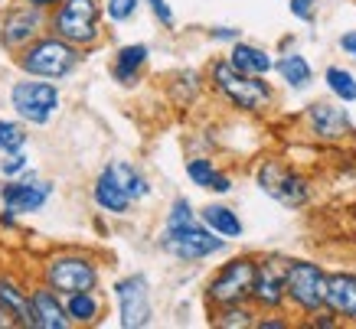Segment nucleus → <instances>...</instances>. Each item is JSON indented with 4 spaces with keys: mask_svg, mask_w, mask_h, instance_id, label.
Listing matches in <instances>:
<instances>
[{
    "mask_svg": "<svg viewBox=\"0 0 356 329\" xmlns=\"http://www.w3.org/2000/svg\"><path fill=\"white\" fill-rule=\"evenodd\" d=\"M206 82L213 85L216 95H222L232 108L245 115H261L275 105V92L265 82V75H245L238 72L229 59H213L206 69Z\"/></svg>",
    "mask_w": 356,
    "mask_h": 329,
    "instance_id": "1",
    "label": "nucleus"
},
{
    "mask_svg": "<svg viewBox=\"0 0 356 329\" xmlns=\"http://www.w3.org/2000/svg\"><path fill=\"white\" fill-rule=\"evenodd\" d=\"M82 53L69 40L56 36V33H43L40 40H33L26 49L17 53V65L23 75H36V78H49V82H63L79 69Z\"/></svg>",
    "mask_w": 356,
    "mask_h": 329,
    "instance_id": "2",
    "label": "nucleus"
},
{
    "mask_svg": "<svg viewBox=\"0 0 356 329\" xmlns=\"http://www.w3.org/2000/svg\"><path fill=\"white\" fill-rule=\"evenodd\" d=\"M105 3L102 0H59L49 10V33L69 40L79 49H92L102 40Z\"/></svg>",
    "mask_w": 356,
    "mask_h": 329,
    "instance_id": "3",
    "label": "nucleus"
},
{
    "mask_svg": "<svg viewBox=\"0 0 356 329\" xmlns=\"http://www.w3.org/2000/svg\"><path fill=\"white\" fill-rule=\"evenodd\" d=\"M226 242L229 238L216 235L209 225L200 222V219H196V222H186V225H163L161 238H157L161 251H167V255L177 258V261H186V264L206 261V258L226 251Z\"/></svg>",
    "mask_w": 356,
    "mask_h": 329,
    "instance_id": "4",
    "label": "nucleus"
},
{
    "mask_svg": "<svg viewBox=\"0 0 356 329\" xmlns=\"http://www.w3.org/2000/svg\"><path fill=\"white\" fill-rule=\"evenodd\" d=\"M255 271H259V258L238 255L229 258L226 264L209 277L206 284V303L216 307H232V303H252V287H255Z\"/></svg>",
    "mask_w": 356,
    "mask_h": 329,
    "instance_id": "5",
    "label": "nucleus"
},
{
    "mask_svg": "<svg viewBox=\"0 0 356 329\" xmlns=\"http://www.w3.org/2000/svg\"><path fill=\"white\" fill-rule=\"evenodd\" d=\"M40 277H43V284H49L63 297H69V294H82V290H98L102 271H98V261L92 255L63 251V255L46 258Z\"/></svg>",
    "mask_w": 356,
    "mask_h": 329,
    "instance_id": "6",
    "label": "nucleus"
},
{
    "mask_svg": "<svg viewBox=\"0 0 356 329\" xmlns=\"http://www.w3.org/2000/svg\"><path fill=\"white\" fill-rule=\"evenodd\" d=\"M43 33H49V10L36 7L33 0H10L0 13V46L7 53L17 56Z\"/></svg>",
    "mask_w": 356,
    "mask_h": 329,
    "instance_id": "7",
    "label": "nucleus"
},
{
    "mask_svg": "<svg viewBox=\"0 0 356 329\" xmlns=\"http://www.w3.org/2000/svg\"><path fill=\"white\" fill-rule=\"evenodd\" d=\"M59 101H63L59 85L49 82V78L26 75V78H20V82L10 85V108L23 124H36V128L49 124L53 115L59 111Z\"/></svg>",
    "mask_w": 356,
    "mask_h": 329,
    "instance_id": "8",
    "label": "nucleus"
},
{
    "mask_svg": "<svg viewBox=\"0 0 356 329\" xmlns=\"http://www.w3.org/2000/svg\"><path fill=\"white\" fill-rule=\"evenodd\" d=\"M288 303L304 317H314L324 310L327 300V271L317 261L307 258H288V274H284Z\"/></svg>",
    "mask_w": 356,
    "mask_h": 329,
    "instance_id": "9",
    "label": "nucleus"
},
{
    "mask_svg": "<svg viewBox=\"0 0 356 329\" xmlns=\"http://www.w3.org/2000/svg\"><path fill=\"white\" fill-rule=\"evenodd\" d=\"M255 186H259L268 199H275L284 209H304L311 202V183L307 176L281 163V160H265L255 170Z\"/></svg>",
    "mask_w": 356,
    "mask_h": 329,
    "instance_id": "10",
    "label": "nucleus"
},
{
    "mask_svg": "<svg viewBox=\"0 0 356 329\" xmlns=\"http://www.w3.org/2000/svg\"><path fill=\"white\" fill-rule=\"evenodd\" d=\"M115 303H118V323L124 329H144L154 319L151 280L144 274H128L115 280Z\"/></svg>",
    "mask_w": 356,
    "mask_h": 329,
    "instance_id": "11",
    "label": "nucleus"
},
{
    "mask_svg": "<svg viewBox=\"0 0 356 329\" xmlns=\"http://www.w3.org/2000/svg\"><path fill=\"white\" fill-rule=\"evenodd\" d=\"M284 274H288V258H278V255L259 258L255 287H252V307L259 310V313H278L288 303Z\"/></svg>",
    "mask_w": 356,
    "mask_h": 329,
    "instance_id": "12",
    "label": "nucleus"
},
{
    "mask_svg": "<svg viewBox=\"0 0 356 329\" xmlns=\"http://www.w3.org/2000/svg\"><path fill=\"white\" fill-rule=\"evenodd\" d=\"M53 192H56L53 183L36 180V173L26 170L23 176H10V180L0 186V202L7 209H13L17 215H33L53 199Z\"/></svg>",
    "mask_w": 356,
    "mask_h": 329,
    "instance_id": "13",
    "label": "nucleus"
},
{
    "mask_svg": "<svg viewBox=\"0 0 356 329\" xmlns=\"http://www.w3.org/2000/svg\"><path fill=\"white\" fill-rule=\"evenodd\" d=\"M304 124L307 134H314L324 144H340L353 134V121L346 115V108L334 105V101H314L304 108Z\"/></svg>",
    "mask_w": 356,
    "mask_h": 329,
    "instance_id": "14",
    "label": "nucleus"
},
{
    "mask_svg": "<svg viewBox=\"0 0 356 329\" xmlns=\"http://www.w3.org/2000/svg\"><path fill=\"white\" fill-rule=\"evenodd\" d=\"M30 329H69L72 319L65 313V297L49 284H36L30 290V317H26Z\"/></svg>",
    "mask_w": 356,
    "mask_h": 329,
    "instance_id": "15",
    "label": "nucleus"
},
{
    "mask_svg": "<svg viewBox=\"0 0 356 329\" xmlns=\"http://www.w3.org/2000/svg\"><path fill=\"white\" fill-rule=\"evenodd\" d=\"M324 310H330L340 323H356V274L353 271H330L327 274Z\"/></svg>",
    "mask_w": 356,
    "mask_h": 329,
    "instance_id": "16",
    "label": "nucleus"
},
{
    "mask_svg": "<svg viewBox=\"0 0 356 329\" xmlns=\"http://www.w3.org/2000/svg\"><path fill=\"white\" fill-rule=\"evenodd\" d=\"M147 56H151V49H147L144 43L121 46L118 53H115V62H111V78L124 88L138 85L140 72H144V65H147Z\"/></svg>",
    "mask_w": 356,
    "mask_h": 329,
    "instance_id": "17",
    "label": "nucleus"
},
{
    "mask_svg": "<svg viewBox=\"0 0 356 329\" xmlns=\"http://www.w3.org/2000/svg\"><path fill=\"white\" fill-rule=\"evenodd\" d=\"M92 199H95V205L102 212H108V215H128L131 205H134V199L115 183V176L108 170L98 173L95 186H92Z\"/></svg>",
    "mask_w": 356,
    "mask_h": 329,
    "instance_id": "18",
    "label": "nucleus"
},
{
    "mask_svg": "<svg viewBox=\"0 0 356 329\" xmlns=\"http://www.w3.org/2000/svg\"><path fill=\"white\" fill-rule=\"evenodd\" d=\"M229 62L236 65L238 72H245V75H265L268 78L271 72H275V59H271L268 49H261V46L255 43H232V49H229L226 56Z\"/></svg>",
    "mask_w": 356,
    "mask_h": 329,
    "instance_id": "19",
    "label": "nucleus"
},
{
    "mask_svg": "<svg viewBox=\"0 0 356 329\" xmlns=\"http://www.w3.org/2000/svg\"><path fill=\"white\" fill-rule=\"evenodd\" d=\"M200 222L209 225L216 235H222V238H242V232H245V225H242V219H238L236 209H229V205H222V202H209V205H203L200 209Z\"/></svg>",
    "mask_w": 356,
    "mask_h": 329,
    "instance_id": "20",
    "label": "nucleus"
},
{
    "mask_svg": "<svg viewBox=\"0 0 356 329\" xmlns=\"http://www.w3.org/2000/svg\"><path fill=\"white\" fill-rule=\"evenodd\" d=\"M275 72H278L281 82H284L288 88H294V92H304V88L314 82V69L301 53L278 56V59H275Z\"/></svg>",
    "mask_w": 356,
    "mask_h": 329,
    "instance_id": "21",
    "label": "nucleus"
},
{
    "mask_svg": "<svg viewBox=\"0 0 356 329\" xmlns=\"http://www.w3.org/2000/svg\"><path fill=\"white\" fill-rule=\"evenodd\" d=\"M102 297L98 290H82V294H69L65 297V313L72 319V326H95L102 319Z\"/></svg>",
    "mask_w": 356,
    "mask_h": 329,
    "instance_id": "22",
    "label": "nucleus"
},
{
    "mask_svg": "<svg viewBox=\"0 0 356 329\" xmlns=\"http://www.w3.org/2000/svg\"><path fill=\"white\" fill-rule=\"evenodd\" d=\"M105 170L115 176V183H118L121 189L128 192L134 202H140V199H147V196H151V183H147V176H144L138 167H131L128 160H111Z\"/></svg>",
    "mask_w": 356,
    "mask_h": 329,
    "instance_id": "23",
    "label": "nucleus"
},
{
    "mask_svg": "<svg viewBox=\"0 0 356 329\" xmlns=\"http://www.w3.org/2000/svg\"><path fill=\"white\" fill-rule=\"evenodd\" d=\"M0 303L20 319V326H26V317H30V290L20 280H13L7 274L0 277Z\"/></svg>",
    "mask_w": 356,
    "mask_h": 329,
    "instance_id": "24",
    "label": "nucleus"
},
{
    "mask_svg": "<svg viewBox=\"0 0 356 329\" xmlns=\"http://www.w3.org/2000/svg\"><path fill=\"white\" fill-rule=\"evenodd\" d=\"M259 323V310L252 303H232V307L213 310V326L219 329H252Z\"/></svg>",
    "mask_w": 356,
    "mask_h": 329,
    "instance_id": "25",
    "label": "nucleus"
},
{
    "mask_svg": "<svg viewBox=\"0 0 356 329\" xmlns=\"http://www.w3.org/2000/svg\"><path fill=\"white\" fill-rule=\"evenodd\" d=\"M324 85L340 105H353L356 101V75L343 65H327L324 69Z\"/></svg>",
    "mask_w": 356,
    "mask_h": 329,
    "instance_id": "26",
    "label": "nucleus"
},
{
    "mask_svg": "<svg viewBox=\"0 0 356 329\" xmlns=\"http://www.w3.org/2000/svg\"><path fill=\"white\" fill-rule=\"evenodd\" d=\"M26 128L20 121H10V117H0V153H17V150L26 147Z\"/></svg>",
    "mask_w": 356,
    "mask_h": 329,
    "instance_id": "27",
    "label": "nucleus"
},
{
    "mask_svg": "<svg viewBox=\"0 0 356 329\" xmlns=\"http://www.w3.org/2000/svg\"><path fill=\"white\" fill-rule=\"evenodd\" d=\"M186 176H190L193 186H200V189L209 192L213 180L219 176V167L213 163V160H206V157H193V160H186Z\"/></svg>",
    "mask_w": 356,
    "mask_h": 329,
    "instance_id": "28",
    "label": "nucleus"
},
{
    "mask_svg": "<svg viewBox=\"0 0 356 329\" xmlns=\"http://www.w3.org/2000/svg\"><path fill=\"white\" fill-rule=\"evenodd\" d=\"M200 212H193V202L186 199V196H177L170 202V209H167V225H186V222H196Z\"/></svg>",
    "mask_w": 356,
    "mask_h": 329,
    "instance_id": "29",
    "label": "nucleus"
},
{
    "mask_svg": "<svg viewBox=\"0 0 356 329\" xmlns=\"http://www.w3.org/2000/svg\"><path fill=\"white\" fill-rule=\"evenodd\" d=\"M140 0H105V13L111 23H128L138 13Z\"/></svg>",
    "mask_w": 356,
    "mask_h": 329,
    "instance_id": "30",
    "label": "nucleus"
},
{
    "mask_svg": "<svg viewBox=\"0 0 356 329\" xmlns=\"http://www.w3.org/2000/svg\"><path fill=\"white\" fill-rule=\"evenodd\" d=\"M30 170V157L17 150V153H3L0 160V173H3V180H10V176H23V173Z\"/></svg>",
    "mask_w": 356,
    "mask_h": 329,
    "instance_id": "31",
    "label": "nucleus"
},
{
    "mask_svg": "<svg viewBox=\"0 0 356 329\" xmlns=\"http://www.w3.org/2000/svg\"><path fill=\"white\" fill-rule=\"evenodd\" d=\"M317 3H321V0H291L288 10H291V17H298L301 23H314V17H317Z\"/></svg>",
    "mask_w": 356,
    "mask_h": 329,
    "instance_id": "32",
    "label": "nucleus"
},
{
    "mask_svg": "<svg viewBox=\"0 0 356 329\" xmlns=\"http://www.w3.org/2000/svg\"><path fill=\"white\" fill-rule=\"evenodd\" d=\"M147 7H151V13L161 20V26H167V30H173V23H177V17H173V7L167 3V0H144Z\"/></svg>",
    "mask_w": 356,
    "mask_h": 329,
    "instance_id": "33",
    "label": "nucleus"
},
{
    "mask_svg": "<svg viewBox=\"0 0 356 329\" xmlns=\"http://www.w3.org/2000/svg\"><path fill=\"white\" fill-rule=\"evenodd\" d=\"M209 36L219 40V43H238V40H242V30H236V26H213Z\"/></svg>",
    "mask_w": 356,
    "mask_h": 329,
    "instance_id": "34",
    "label": "nucleus"
},
{
    "mask_svg": "<svg viewBox=\"0 0 356 329\" xmlns=\"http://www.w3.org/2000/svg\"><path fill=\"white\" fill-rule=\"evenodd\" d=\"M209 192H213V196H229V192H232V176H229V173H222V170H219V176H216V180H213V186H209Z\"/></svg>",
    "mask_w": 356,
    "mask_h": 329,
    "instance_id": "35",
    "label": "nucleus"
},
{
    "mask_svg": "<svg viewBox=\"0 0 356 329\" xmlns=\"http://www.w3.org/2000/svg\"><path fill=\"white\" fill-rule=\"evenodd\" d=\"M340 49H343L346 56H353V59H356V30H350V33H343V36H340Z\"/></svg>",
    "mask_w": 356,
    "mask_h": 329,
    "instance_id": "36",
    "label": "nucleus"
},
{
    "mask_svg": "<svg viewBox=\"0 0 356 329\" xmlns=\"http://www.w3.org/2000/svg\"><path fill=\"white\" fill-rule=\"evenodd\" d=\"M13 326H20V319H17V317L10 313V310L0 303V329H13Z\"/></svg>",
    "mask_w": 356,
    "mask_h": 329,
    "instance_id": "37",
    "label": "nucleus"
},
{
    "mask_svg": "<svg viewBox=\"0 0 356 329\" xmlns=\"http://www.w3.org/2000/svg\"><path fill=\"white\" fill-rule=\"evenodd\" d=\"M259 329H288V319H275V317H261L255 323Z\"/></svg>",
    "mask_w": 356,
    "mask_h": 329,
    "instance_id": "38",
    "label": "nucleus"
},
{
    "mask_svg": "<svg viewBox=\"0 0 356 329\" xmlns=\"http://www.w3.org/2000/svg\"><path fill=\"white\" fill-rule=\"evenodd\" d=\"M0 225H3V228H13V225H17V212L3 205V212H0Z\"/></svg>",
    "mask_w": 356,
    "mask_h": 329,
    "instance_id": "39",
    "label": "nucleus"
},
{
    "mask_svg": "<svg viewBox=\"0 0 356 329\" xmlns=\"http://www.w3.org/2000/svg\"><path fill=\"white\" fill-rule=\"evenodd\" d=\"M33 3H36V7H46V10H53L59 0H33Z\"/></svg>",
    "mask_w": 356,
    "mask_h": 329,
    "instance_id": "40",
    "label": "nucleus"
}]
</instances>
